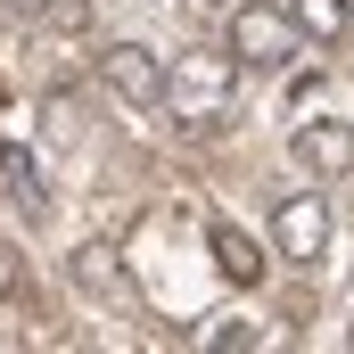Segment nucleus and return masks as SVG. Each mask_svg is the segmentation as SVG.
<instances>
[{"instance_id": "nucleus-2", "label": "nucleus", "mask_w": 354, "mask_h": 354, "mask_svg": "<svg viewBox=\"0 0 354 354\" xmlns=\"http://www.w3.org/2000/svg\"><path fill=\"white\" fill-rule=\"evenodd\" d=\"M297 8H272V0H248V8H231V58L239 66H288L297 58Z\"/></svg>"}, {"instance_id": "nucleus-6", "label": "nucleus", "mask_w": 354, "mask_h": 354, "mask_svg": "<svg viewBox=\"0 0 354 354\" xmlns=\"http://www.w3.org/2000/svg\"><path fill=\"white\" fill-rule=\"evenodd\" d=\"M206 248H214V272H223V280H239V288H256V280H264V248H256L239 223H214V231H206Z\"/></svg>"}, {"instance_id": "nucleus-11", "label": "nucleus", "mask_w": 354, "mask_h": 354, "mask_svg": "<svg viewBox=\"0 0 354 354\" xmlns=\"http://www.w3.org/2000/svg\"><path fill=\"white\" fill-rule=\"evenodd\" d=\"M297 25L322 33V41H338V33L354 25V8H346V0H297Z\"/></svg>"}, {"instance_id": "nucleus-1", "label": "nucleus", "mask_w": 354, "mask_h": 354, "mask_svg": "<svg viewBox=\"0 0 354 354\" xmlns=\"http://www.w3.org/2000/svg\"><path fill=\"white\" fill-rule=\"evenodd\" d=\"M231 91H239V58L231 50H181L174 83H165V107L181 115V132H223Z\"/></svg>"}, {"instance_id": "nucleus-13", "label": "nucleus", "mask_w": 354, "mask_h": 354, "mask_svg": "<svg viewBox=\"0 0 354 354\" xmlns=\"http://www.w3.org/2000/svg\"><path fill=\"white\" fill-rule=\"evenodd\" d=\"M346 8H354V0H346Z\"/></svg>"}, {"instance_id": "nucleus-3", "label": "nucleus", "mask_w": 354, "mask_h": 354, "mask_svg": "<svg viewBox=\"0 0 354 354\" xmlns=\"http://www.w3.org/2000/svg\"><path fill=\"white\" fill-rule=\"evenodd\" d=\"M272 248L288 264H322V248H330V198L322 189H288L272 206Z\"/></svg>"}, {"instance_id": "nucleus-9", "label": "nucleus", "mask_w": 354, "mask_h": 354, "mask_svg": "<svg viewBox=\"0 0 354 354\" xmlns=\"http://www.w3.org/2000/svg\"><path fill=\"white\" fill-rule=\"evenodd\" d=\"M198 346H206V354H239V346H264V322H239V313H223V322H206V330H198Z\"/></svg>"}, {"instance_id": "nucleus-12", "label": "nucleus", "mask_w": 354, "mask_h": 354, "mask_svg": "<svg viewBox=\"0 0 354 354\" xmlns=\"http://www.w3.org/2000/svg\"><path fill=\"white\" fill-rule=\"evenodd\" d=\"M17 288H25V256L0 239V297H17Z\"/></svg>"}, {"instance_id": "nucleus-7", "label": "nucleus", "mask_w": 354, "mask_h": 354, "mask_svg": "<svg viewBox=\"0 0 354 354\" xmlns=\"http://www.w3.org/2000/svg\"><path fill=\"white\" fill-rule=\"evenodd\" d=\"M17 17H33V25H58V33H83L91 25V0H8Z\"/></svg>"}, {"instance_id": "nucleus-10", "label": "nucleus", "mask_w": 354, "mask_h": 354, "mask_svg": "<svg viewBox=\"0 0 354 354\" xmlns=\"http://www.w3.org/2000/svg\"><path fill=\"white\" fill-rule=\"evenodd\" d=\"M75 280H83L91 297H124V264H107V248H83L75 256Z\"/></svg>"}, {"instance_id": "nucleus-4", "label": "nucleus", "mask_w": 354, "mask_h": 354, "mask_svg": "<svg viewBox=\"0 0 354 354\" xmlns=\"http://www.w3.org/2000/svg\"><path fill=\"white\" fill-rule=\"evenodd\" d=\"M99 83L115 91L124 107H165V83H174V66H165L149 41H115V50L99 58Z\"/></svg>"}, {"instance_id": "nucleus-5", "label": "nucleus", "mask_w": 354, "mask_h": 354, "mask_svg": "<svg viewBox=\"0 0 354 354\" xmlns=\"http://www.w3.org/2000/svg\"><path fill=\"white\" fill-rule=\"evenodd\" d=\"M288 157H297L313 181H346L354 174V124H346V115H313V124H297V132H288Z\"/></svg>"}, {"instance_id": "nucleus-8", "label": "nucleus", "mask_w": 354, "mask_h": 354, "mask_svg": "<svg viewBox=\"0 0 354 354\" xmlns=\"http://www.w3.org/2000/svg\"><path fill=\"white\" fill-rule=\"evenodd\" d=\"M0 174H8V189H17L25 206H50V189H41V165H33L17 140H0Z\"/></svg>"}]
</instances>
